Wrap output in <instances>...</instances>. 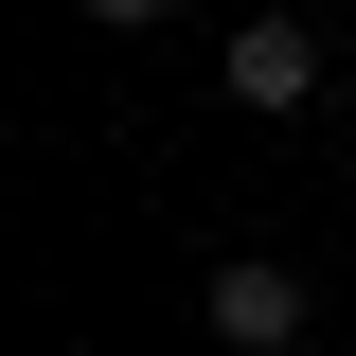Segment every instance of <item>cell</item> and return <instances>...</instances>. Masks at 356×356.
Wrapping results in <instances>:
<instances>
[{
  "label": "cell",
  "mask_w": 356,
  "mask_h": 356,
  "mask_svg": "<svg viewBox=\"0 0 356 356\" xmlns=\"http://www.w3.org/2000/svg\"><path fill=\"white\" fill-rule=\"evenodd\" d=\"M196 321H214L232 356H303V339H321V285H303L285 250H214V267H196Z\"/></svg>",
  "instance_id": "obj_1"
},
{
  "label": "cell",
  "mask_w": 356,
  "mask_h": 356,
  "mask_svg": "<svg viewBox=\"0 0 356 356\" xmlns=\"http://www.w3.org/2000/svg\"><path fill=\"white\" fill-rule=\"evenodd\" d=\"M321 72H339V54H321V18H285V0H250V18H232V54H214V89L250 107V125H303Z\"/></svg>",
  "instance_id": "obj_2"
},
{
  "label": "cell",
  "mask_w": 356,
  "mask_h": 356,
  "mask_svg": "<svg viewBox=\"0 0 356 356\" xmlns=\"http://www.w3.org/2000/svg\"><path fill=\"white\" fill-rule=\"evenodd\" d=\"M72 18H89V36H161L178 0H72Z\"/></svg>",
  "instance_id": "obj_3"
}]
</instances>
